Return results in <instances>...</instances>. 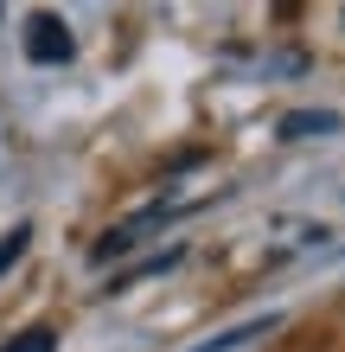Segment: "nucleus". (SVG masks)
<instances>
[{
    "instance_id": "obj_1",
    "label": "nucleus",
    "mask_w": 345,
    "mask_h": 352,
    "mask_svg": "<svg viewBox=\"0 0 345 352\" xmlns=\"http://www.w3.org/2000/svg\"><path fill=\"white\" fill-rule=\"evenodd\" d=\"M26 58H32V65H71V58H77L71 26L58 13H32L26 19Z\"/></svg>"
},
{
    "instance_id": "obj_2",
    "label": "nucleus",
    "mask_w": 345,
    "mask_h": 352,
    "mask_svg": "<svg viewBox=\"0 0 345 352\" xmlns=\"http://www.w3.org/2000/svg\"><path fill=\"white\" fill-rule=\"evenodd\" d=\"M167 212H173V205H147V212L121 218L115 231H103V237L90 243V269H109V263H121V256H128V243H134V237H147V231H154V224L167 218Z\"/></svg>"
},
{
    "instance_id": "obj_3",
    "label": "nucleus",
    "mask_w": 345,
    "mask_h": 352,
    "mask_svg": "<svg viewBox=\"0 0 345 352\" xmlns=\"http://www.w3.org/2000/svg\"><path fill=\"white\" fill-rule=\"evenodd\" d=\"M262 333H269V320H250V327H230V333H217V340L192 346V352H230V346H250V340H262Z\"/></svg>"
},
{
    "instance_id": "obj_4",
    "label": "nucleus",
    "mask_w": 345,
    "mask_h": 352,
    "mask_svg": "<svg viewBox=\"0 0 345 352\" xmlns=\"http://www.w3.org/2000/svg\"><path fill=\"white\" fill-rule=\"evenodd\" d=\"M0 352H58V333H51V327H19Z\"/></svg>"
},
{
    "instance_id": "obj_5",
    "label": "nucleus",
    "mask_w": 345,
    "mask_h": 352,
    "mask_svg": "<svg viewBox=\"0 0 345 352\" xmlns=\"http://www.w3.org/2000/svg\"><path fill=\"white\" fill-rule=\"evenodd\" d=\"M339 129V116H288L281 122V141H294V135H333Z\"/></svg>"
},
{
    "instance_id": "obj_6",
    "label": "nucleus",
    "mask_w": 345,
    "mask_h": 352,
    "mask_svg": "<svg viewBox=\"0 0 345 352\" xmlns=\"http://www.w3.org/2000/svg\"><path fill=\"white\" fill-rule=\"evenodd\" d=\"M26 243H32V224H13V231L0 237V276H7V269L26 256Z\"/></svg>"
},
{
    "instance_id": "obj_7",
    "label": "nucleus",
    "mask_w": 345,
    "mask_h": 352,
    "mask_svg": "<svg viewBox=\"0 0 345 352\" xmlns=\"http://www.w3.org/2000/svg\"><path fill=\"white\" fill-rule=\"evenodd\" d=\"M173 263H179V250H160L154 263H134V269H128V276H121V288H128V282H147V276H167V269H173Z\"/></svg>"
}]
</instances>
